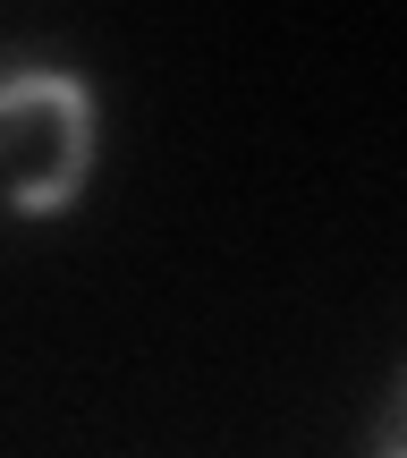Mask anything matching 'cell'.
<instances>
[{"label": "cell", "instance_id": "obj_1", "mask_svg": "<svg viewBox=\"0 0 407 458\" xmlns=\"http://www.w3.org/2000/svg\"><path fill=\"white\" fill-rule=\"evenodd\" d=\"M26 111L60 119V162H51L43 179H26L9 204L17 213H68V204L85 196V179H94V85H85L77 68H0V136Z\"/></svg>", "mask_w": 407, "mask_h": 458}]
</instances>
